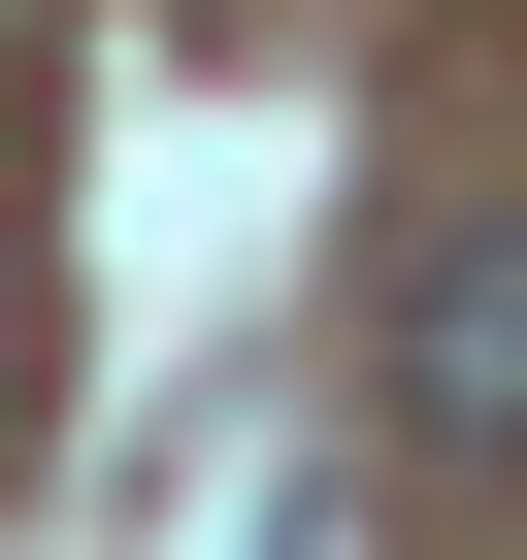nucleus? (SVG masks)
I'll return each mask as SVG.
<instances>
[{
  "instance_id": "nucleus-2",
  "label": "nucleus",
  "mask_w": 527,
  "mask_h": 560,
  "mask_svg": "<svg viewBox=\"0 0 527 560\" xmlns=\"http://www.w3.org/2000/svg\"><path fill=\"white\" fill-rule=\"evenodd\" d=\"M0 396H34V330H0Z\"/></svg>"
},
{
  "instance_id": "nucleus-1",
  "label": "nucleus",
  "mask_w": 527,
  "mask_h": 560,
  "mask_svg": "<svg viewBox=\"0 0 527 560\" xmlns=\"http://www.w3.org/2000/svg\"><path fill=\"white\" fill-rule=\"evenodd\" d=\"M396 429H429V462H527V198H461V231L396 264Z\"/></svg>"
}]
</instances>
